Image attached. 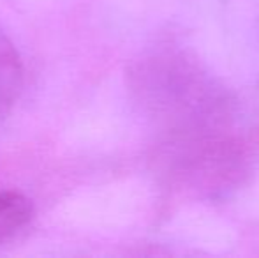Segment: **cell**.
I'll return each instance as SVG.
<instances>
[{
    "label": "cell",
    "mask_w": 259,
    "mask_h": 258,
    "mask_svg": "<svg viewBox=\"0 0 259 258\" xmlns=\"http://www.w3.org/2000/svg\"><path fill=\"white\" fill-rule=\"evenodd\" d=\"M34 207L25 195L0 191V246L32 219Z\"/></svg>",
    "instance_id": "1"
}]
</instances>
